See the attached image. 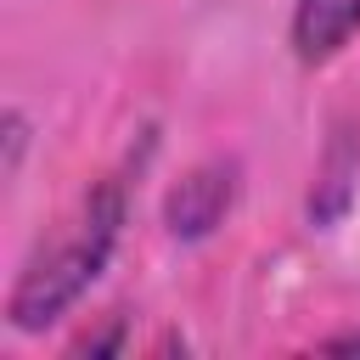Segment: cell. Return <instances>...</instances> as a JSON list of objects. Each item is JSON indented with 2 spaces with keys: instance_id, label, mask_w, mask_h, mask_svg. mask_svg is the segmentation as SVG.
I'll return each instance as SVG.
<instances>
[{
  "instance_id": "obj_1",
  "label": "cell",
  "mask_w": 360,
  "mask_h": 360,
  "mask_svg": "<svg viewBox=\"0 0 360 360\" xmlns=\"http://www.w3.org/2000/svg\"><path fill=\"white\" fill-rule=\"evenodd\" d=\"M124 214H129V186H124V174H107L79 202V214L68 219V231L51 236L22 264V276L6 292V326L11 332H45V326H56L96 287V276L107 270V259H112V248L124 236Z\"/></svg>"
},
{
  "instance_id": "obj_2",
  "label": "cell",
  "mask_w": 360,
  "mask_h": 360,
  "mask_svg": "<svg viewBox=\"0 0 360 360\" xmlns=\"http://www.w3.org/2000/svg\"><path fill=\"white\" fill-rule=\"evenodd\" d=\"M242 169L231 163V158H208V163H197V169H186L174 186H169V197H163V225H169V236L174 242H202V236H214L219 225H225V214H231V202H236V180Z\"/></svg>"
},
{
  "instance_id": "obj_3",
  "label": "cell",
  "mask_w": 360,
  "mask_h": 360,
  "mask_svg": "<svg viewBox=\"0 0 360 360\" xmlns=\"http://www.w3.org/2000/svg\"><path fill=\"white\" fill-rule=\"evenodd\" d=\"M360 34V0H292V56L321 68Z\"/></svg>"
},
{
  "instance_id": "obj_4",
  "label": "cell",
  "mask_w": 360,
  "mask_h": 360,
  "mask_svg": "<svg viewBox=\"0 0 360 360\" xmlns=\"http://www.w3.org/2000/svg\"><path fill=\"white\" fill-rule=\"evenodd\" d=\"M354 174H360V135L354 129H338V141L321 158V180L309 191V219H321V225L338 219L343 202H349V191H354Z\"/></svg>"
},
{
  "instance_id": "obj_5",
  "label": "cell",
  "mask_w": 360,
  "mask_h": 360,
  "mask_svg": "<svg viewBox=\"0 0 360 360\" xmlns=\"http://www.w3.org/2000/svg\"><path fill=\"white\" fill-rule=\"evenodd\" d=\"M22 146H28V124H22V112L11 107V112H6V180L17 174V163H22Z\"/></svg>"
},
{
  "instance_id": "obj_6",
  "label": "cell",
  "mask_w": 360,
  "mask_h": 360,
  "mask_svg": "<svg viewBox=\"0 0 360 360\" xmlns=\"http://www.w3.org/2000/svg\"><path fill=\"white\" fill-rule=\"evenodd\" d=\"M321 349H360V338L349 332V338H332V343H321Z\"/></svg>"
}]
</instances>
